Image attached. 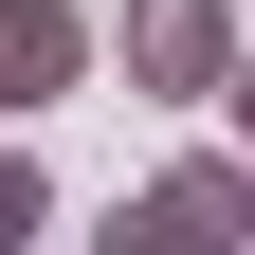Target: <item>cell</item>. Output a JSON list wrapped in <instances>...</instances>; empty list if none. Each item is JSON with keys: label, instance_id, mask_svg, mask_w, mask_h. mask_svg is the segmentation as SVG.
Instances as JSON below:
<instances>
[{"label": "cell", "instance_id": "obj_1", "mask_svg": "<svg viewBox=\"0 0 255 255\" xmlns=\"http://www.w3.org/2000/svg\"><path fill=\"white\" fill-rule=\"evenodd\" d=\"M91 255H255V164H237V146H182L146 201L91 219Z\"/></svg>", "mask_w": 255, "mask_h": 255}, {"label": "cell", "instance_id": "obj_2", "mask_svg": "<svg viewBox=\"0 0 255 255\" xmlns=\"http://www.w3.org/2000/svg\"><path fill=\"white\" fill-rule=\"evenodd\" d=\"M91 55L146 110H219L237 91V0H128V18H91Z\"/></svg>", "mask_w": 255, "mask_h": 255}, {"label": "cell", "instance_id": "obj_3", "mask_svg": "<svg viewBox=\"0 0 255 255\" xmlns=\"http://www.w3.org/2000/svg\"><path fill=\"white\" fill-rule=\"evenodd\" d=\"M91 91V0H0V128Z\"/></svg>", "mask_w": 255, "mask_h": 255}, {"label": "cell", "instance_id": "obj_4", "mask_svg": "<svg viewBox=\"0 0 255 255\" xmlns=\"http://www.w3.org/2000/svg\"><path fill=\"white\" fill-rule=\"evenodd\" d=\"M37 219H55V182H37V146H0V255H37Z\"/></svg>", "mask_w": 255, "mask_h": 255}, {"label": "cell", "instance_id": "obj_5", "mask_svg": "<svg viewBox=\"0 0 255 255\" xmlns=\"http://www.w3.org/2000/svg\"><path fill=\"white\" fill-rule=\"evenodd\" d=\"M219 110H237V164H255V55H237V91H219Z\"/></svg>", "mask_w": 255, "mask_h": 255}]
</instances>
